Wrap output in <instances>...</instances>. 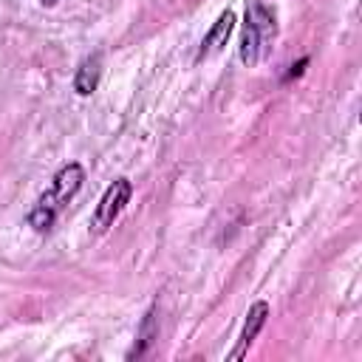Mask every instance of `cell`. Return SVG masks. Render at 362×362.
<instances>
[{"instance_id": "4", "label": "cell", "mask_w": 362, "mask_h": 362, "mask_svg": "<svg viewBox=\"0 0 362 362\" xmlns=\"http://www.w3.org/2000/svg\"><path fill=\"white\" fill-rule=\"evenodd\" d=\"M269 314H272V308H269L266 300H257V303L249 305L246 320H243V328H240V334H238V342H235V348H232L229 356H226L229 362H240V359L249 354V348H252V342L257 339V334L263 331Z\"/></svg>"}, {"instance_id": "5", "label": "cell", "mask_w": 362, "mask_h": 362, "mask_svg": "<svg viewBox=\"0 0 362 362\" xmlns=\"http://www.w3.org/2000/svg\"><path fill=\"white\" fill-rule=\"evenodd\" d=\"M232 28H235V11H221L218 14V20L212 23V28L206 31V37L201 40V48H198V54H195V62H201V59H206L209 54H215V51H221L223 45H226V40H229V34H232Z\"/></svg>"}, {"instance_id": "6", "label": "cell", "mask_w": 362, "mask_h": 362, "mask_svg": "<svg viewBox=\"0 0 362 362\" xmlns=\"http://www.w3.org/2000/svg\"><path fill=\"white\" fill-rule=\"evenodd\" d=\"M99 79H102V57L90 54V57H85L79 62V68L74 74V90L79 96H90L99 88Z\"/></svg>"}, {"instance_id": "9", "label": "cell", "mask_w": 362, "mask_h": 362, "mask_svg": "<svg viewBox=\"0 0 362 362\" xmlns=\"http://www.w3.org/2000/svg\"><path fill=\"white\" fill-rule=\"evenodd\" d=\"M42 6H57V3H62V0H40Z\"/></svg>"}, {"instance_id": "3", "label": "cell", "mask_w": 362, "mask_h": 362, "mask_svg": "<svg viewBox=\"0 0 362 362\" xmlns=\"http://www.w3.org/2000/svg\"><path fill=\"white\" fill-rule=\"evenodd\" d=\"M130 195H133V184L127 178H116L99 198L96 209H93V218H90V226L96 235L107 232L113 226V221L124 212V206L130 204Z\"/></svg>"}, {"instance_id": "1", "label": "cell", "mask_w": 362, "mask_h": 362, "mask_svg": "<svg viewBox=\"0 0 362 362\" xmlns=\"http://www.w3.org/2000/svg\"><path fill=\"white\" fill-rule=\"evenodd\" d=\"M82 181H85L82 164H76V161L62 164V167L54 173L51 187L37 198L34 209L28 212V226H31L34 232H40V235H42V232H51V226L57 223V218H59V212L65 209V204L82 189Z\"/></svg>"}, {"instance_id": "8", "label": "cell", "mask_w": 362, "mask_h": 362, "mask_svg": "<svg viewBox=\"0 0 362 362\" xmlns=\"http://www.w3.org/2000/svg\"><path fill=\"white\" fill-rule=\"evenodd\" d=\"M305 65H308V57H303V59H300L297 65H291V71L286 74V82H288V79H294V76H300V74L305 71Z\"/></svg>"}, {"instance_id": "2", "label": "cell", "mask_w": 362, "mask_h": 362, "mask_svg": "<svg viewBox=\"0 0 362 362\" xmlns=\"http://www.w3.org/2000/svg\"><path fill=\"white\" fill-rule=\"evenodd\" d=\"M277 37V17L274 8L266 0H252L246 8V23H243V34H240V45H238V57L246 68L263 62L274 45Z\"/></svg>"}, {"instance_id": "7", "label": "cell", "mask_w": 362, "mask_h": 362, "mask_svg": "<svg viewBox=\"0 0 362 362\" xmlns=\"http://www.w3.org/2000/svg\"><path fill=\"white\" fill-rule=\"evenodd\" d=\"M156 339H158V305H150L147 314L141 317V325H139V334H136V345L127 351V359L144 356L153 348Z\"/></svg>"}]
</instances>
